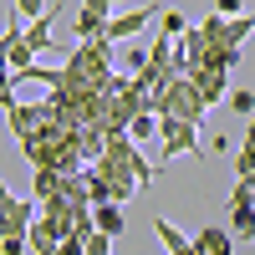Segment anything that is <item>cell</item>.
I'll return each mask as SVG.
<instances>
[{"label": "cell", "instance_id": "obj_1", "mask_svg": "<svg viewBox=\"0 0 255 255\" xmlns=\"http://www.w3.org/2000/svg\"><path fill=\"white\" fill-rule=\"evenodd\" d=\"M97 168L108 179H123V184H138V189H148L153 184V163H148L143 153H138V143L128 138V133H118V138H108V153L97 158Z\"/></svg>", "mask_w": 255, "mask_h": 255}, {"label": "cell", "instance_id": "obj_2", "mask_svg": "<svg viewBox=\"0 0 255 255\" xmlns=\"http://www.w3.org/2000/svg\"><path fill=\"white\" fill-rule=\"evenodd\" d=\"M153 113L158 118H179V123H194V128H204V118H209V102L199 97V87L189 77H179L174 87H168L158 102H153Z\"/></svg>", "mask_w": 255, "mask_h": 255}, {"label": "cell", "instance_id": "obj_3", "mask_svg": "<svg viewBox=\"0 0 255 255\" xmlns=\"http://www.w3.org/2000/svg\"><path fill=\"white\" fill-rule=\"evenodd\" d=\"M41 220V204L36 199H20V194H0V240H26L31 225Z\"/></svg>", "mask_w": 255, "mask_h": 255}, {"label": "cell", "instance_id": "obj_4", "mask_svg": "<svg viewBox=\"0 0 255 255\" xmlns=\"http://www.w3.org/2000/svg\"><path fill=\"white\" fill-rule=\"evenodd\" d=\"M199 133H204V128H194V123L163 118V128H158V163H174V158H184V153L199 158Z\"/></svg>", "mask_w": 255, "mask_h": 255}, {"label": "cell", "instance_id": "obj_5", "mask_svg": "<svg viewBox=\"0 0 255 255\" xmlns=\"http://www.w3.org/2000/svg\"><path fill=\"white\" fill-rule=\"evenodd\" d=\"M153 15H163L158 5H133V10H118L113 20H108V36L118 41V46H128L133 36H143L148 26H153Z\"/></svg>", "mask_w": 255, "mask_h": 255}, {"label": "cell", "instance_id": "obj_6", "mask_svg": "<svg viewBox=\"0 0 255 255\" xmlns=\"http://www.w3.org/2000/svg\"><path fill=\"white\" fill-rule=\"evenodd\" d=\"M184 77H189V82L199 87V97L209 102V108L230 102V92H235V87H230V67H189Z\"/></svg>", "mask_w": 255, "mask_h": 255}, {"label": "cell", "instance_id": "obj_7", "mask_svg": "<svg viewBox=\"0 0 255 255\" xmlns=\"http://www.w3.org/2000/svg\"><path fill=\"white\" fill-rule=\"evenodd\" d=\"M235 235H230L225 225H204V230H194V250L199 255H235Z\"/></svg>", "mask_w": 255, "mask_h": 255}, {"label": "cell", "instance_id": "obj_8", "mask_svg": "<svg viewBox=\"0 0 255 255\" xmlns=\"http://www.w3.org/2000/svg\"><path fill=\"white\" fill-rule=\"evenodd\" d=\"M51 20H56V10H46L41 20L26 26V51H31V56H36V51H51Z\"/></svg>", "mask_w": 255, "mask_h": 255}, {"label": "cell", "instance_id": "obj_9", "mask_svg": "<svg viewBox=\"0 0 255 255\" xmlns=\"http://www.w3.org/2000/svg\"><path fill=\"white\" fill-rule=\"evenodd\" d=\"M225 215H230L235 240H255V204H225Z\"/></svg>", "mask_w": 255, "mask_h": 255}, {"label": "cell", "instance_id": "obj_10", "mask_svg": "<svg viewBox=\"0 0 255 255\" xmlns=\"http://www.w3.org/2000/svg\"><path fill=\"white\" fill-rule=\"evenodd\" d=\"M153 235L163 240V250H168V255H189V250H194V240H189V235H179V230H174V225H168L163 215L153 220Z\"/></svg>", "mask_w": 255, "mask_h": 255}, {"label": "cell", "instance_id": "obj_11", "mask_svg": "<svg viewBox=\"0 0 255 255\" xmlns=\"http://www.w3.org/2000/svg\"><path fill=\"white\" fill-rule=\"evenodd\" d=\"M26 240H31V255H56V250H61V235H56V230H51L46 220H36Z\"/></svg>", "mask_w": 255, "mask_h": 255}, {"label": "cell", "instance_id": "obj_12", "mask_svg": "<svg viewBox=\"0 0 255 255\" xmlns=\"http://www.w3.org/2000/svg\"><path fill=\"white\" fill-rule=\"evenodd\" d=\"M92 215H97V230H102V235H113V240L128 230V220H123V204H97Z\"/></svg>", "mask_w": 255, "mask_h": 255}, {"label": "cell", "instance_id": "obj_13", "mask_svg": "<svg viewBox=\"0 0 255 255\" xmlns=\"http://www.w3.org/2000/svg\"><path fill=\"white\" fill-rule=\"evenodd\" d=\"M189 31V20H184V10H163L158 15V36H168V41H179Z\"/></svg>", "mask_w": 255, "mask_h": 255}, {"label": "cell", "instance_id": "obj_14", "mask_svg": "<svg viewBox=\"0 0 255 255\" xmlns=\"http://www.w3.org/2000/svg\"><path fill=\"white\" fill-rule=\"evenodd\" d=\"M235 179H255V143L235 148Z\"/></svg>", "mask_w": 255, "mask_h": 255}, {"label": "cell", "instance_id": "obj_15", "mask_svg": "<svg viewBox=\"0 0 255 255\" xmlns=\"http://www.w3.org/2000/svg\"><path fill=\"white\" fill-rule=\"evenodd\" d=\"M46 10H51L46 0H15V15L26 20V26H31V20H41V15H46Z\"/></svg>", "mask_w": 255, "mask_h": 255}, {"label": "cell", "instance_id": "obj_16", "mask_svg": "<svg viewBox=\"0 0 255 255\" xmlns=\"http://www.w3.org/2000/svg\"><path fill=\"white\" fill-rule=\"evenodd\" d=\"M230 108H235L240 118H255V92H240L235 87V92H230Z\"/></svg>", "mask_w": 255, "mask_h": 255}, {"label": "cell", "instance_id": "obj_17", "mask_svg": "<svg viewBox=\"0 0 255 255\" xmlns=\"http://www.w3.org/2000/svg\"><path fill=\"white\" fill-rule=\"evenodd\" d=\"M113 5H123V0H82V10L97 15V20H113Z\"/></svg>", "mask_w": 255, "mask_h": 255}, {"label": "cell", "instance_id": "obj_18", "mask_svg": "<svg viewBox=\"0 0 255 255\" xmlns=\"http://www.w3.org/2000/svg\"><path fill=\"white\" fill-rule=\"evenodd\" d=\"M87 255H113V235H102V230H97V235L87 240Z\"/></svg>", "mask_w": 255, "mask_h": 255}, {"label": "cell", "instance_id": "obj_19", "mask_svg": "<svg viewBox=\"0 0 255 255\" xmlns=\"http://www.w3.org/2000/svg\"><path fill=\"white\" fill-rule=\"evenodd\" d=\"M56 255H87V240H82V235H72V240H61V250Z\"/></svg>", "mask_w": 255, "mask_h": 255}, {"label": "cell", "instance_id": "obj_20", "mask_svg": "<svg viewBox=\"0 0 255 255\" xmlns=\"http://www.w3.org/2000/svg\"><path fill=\"white\" fill-rule=\"evenodd\" d=\"M215 10H220V15H245L240 0H215Z\"/></svg>", "mask_w": 255, "mask_h": 255}, {"label": "cell", "instance_id": "obj_21", "mask_svg": "<svg viewBox=\"0 0 255 255\" xmlns=\"http://www.w3.org/2000/svg\"><path fill=\"white\" fill-rule=\"evenodd\" d=\"M26 245H31V240H0V255H20Z\"/></svg>", "mask_w": 255, "mask_h": 255}, {"label": "cell", "instance_id": "obj_22", "mask_svg": "<svg viewBox=\"0 0 255 255\" xmlns=\"http://www.w3.org/2000/svg\"><path fill=\"white\" fill-rule=\"evenodd\" d=\"M245 143H255V118H250V123H245Z\"/></svg>", "mask_w": 255, "mask_h": 255}]
</instances>
